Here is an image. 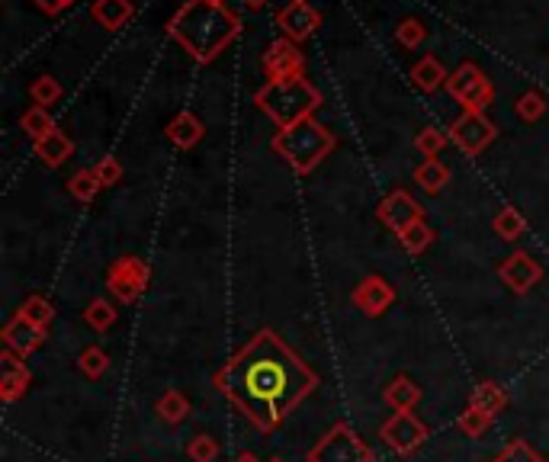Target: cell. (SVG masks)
Listing matches in <instances>:
<instances>
[{
  "instance_id": "obj_27",
  "label": "cell",
  "mask_w": 549,
  "mask_h": 462,
  "mask_svg": "<svg viewBox=\"0 0 549 462\" xmlns=\"http://www.w3.org/2000/svg\"><path fill=\"white\" fill-rule=\"evenodd\" d=\"M399 244H402V248H405L411 257H418V254H424V251L434 244V228L421 219V222L408 225V228L402 231V235H399Z\"/></svg>"
},
{
  "instance_id": "obj_38",
  "label": "cell",
  "mask_w": 549,
  "mask_h": 462,
  "mask_svg": "<svg viewBox=\"0 0 549 462\" xmlns=\"http://www.w3.org/2000/svg\"><path fill=\"white\" fill-rule=\"evenodd\" d=\"M447 142H450V135L437 132V129H421L418 138H415V148L421 154H427V158H437V154L447 148Z\"/></svg>"
},
{
  "instance_id": "obj_29",
  "label": "cell",
  "mask_w": 549,
  "mask_h": 462,
  "mask_svg": "<svg viewBox=\"0 0 549 462\" xmlns=\"http://www.w3.org/2000/svg\"><path fill=\"white\" fill-rule=\"evenodd\" d=\"M20 126L26 129V135L33 138V142H39V138L52 135V132L58 129V126H55V119H52V113L45 110V106H33V110H26L23 119H20Z\"/></svg>"
},
{
  "instance_id": "obj_12",
  "label": "cell",
  "mask_w": 549,
  "mask_h": 462,
  "mask_svg": "<svg viewBox=\"0 0 549 462\" xmlns=\"http://www.w3.org/2000/svg\"><path fill=\"white\" fill-rule=\"evenodd\" d=\"M350 302H354L363 315L379 318L395 305V286L389 280H383V276L370 273V276H363L354 292H350Z\"/></svg>"
},
{
  "instance_id": "obj_37",
  "label": "cell",
  "mask_w": 549,
  "mask_h": 462,
  "mask_svg": "<svg viewBox=\"0 0 549 462\" xmlns=\"http://www.w3.org/2000/svg\"><path fill=\"white\" fill-rule=\"evenodd\" d=\"M517 116H521L524 122H540V116L546 113V100L537 94V90H527V94L514 103Z\"/></svg>"
},
{
  "instance_id": "obj_23",
  "label": "cell",
  "mask_w": 549,
  "mask_h": 462,
  "mask_svg": "<svg viewBox=\"0 0 549 462\" xmlns=\"http://www.w3.org/2000/svg\"><path fill=\"white\" fill-rule=\"evenodd\" d=\"M415 183L424 190V193H431V196H437L440 190L447 187L450 183V167L440 161V158H427L418 171H415Z\"/></svg>"
},
{
  "instance_id": "obj_43",
  "label": "cell",
  "mask_w": 549,
  "mask_h": 462,
  "mask_svg": "<svg viewBox=\"0 0 549 462\" xmlns=\"http://www.w3.org/2000/svg\"><path fill=\"white\" fill-rule=\"evenodd\" d=\"M267 462H283V459H280V456H273V459H267Z\"/></svg>"
},
{
  "instance_id": "obj_1",
  "label": "cell",
  "mask_w": 549,
  "mask_h": 462,
  "mask_svg": "<svg viewBox=\"0 0 549 462\" xmlns=\"http://www.w3.org/2000/svg\"><path fill=\"white\" fill-rule=\"evenodd\" d=\"M212 385L244 421L261 434H273L289 411L318 389V373L270 328H261L216 369Z\"/></svg>"
},
{
  "instance_id": "obj_9",
  "label": "cell",
  "mask_w": 549,
  "mask_h": 462,
  "mask_svg": "<svg viewBox=\"0 0 549 462\" xmlns=\"http://www.w3.org/2000/svg\"><path fill=\"white\" fill-rule=\"evenodd\" d=\"M447 135H450V142L460 148L463 154H472V158H476V154H482L488 145L495 142L498 129H495V122L488 119L485 113H463L450 126Z\"/></svg>"
},
{
  "instance_id": "obj_2",
  "label": "cell",
  "mask_w": 549,
  "mask_h": 462,
  "mask_svg": "<svg viewBox=\"0 0 549 462\" xmlns=\"http://www.w3.org/2000/svg\"><path fill=\"white\" fill-rule=\"evenodd\" d=\"M167 36L183 45V52H190L200 65H212L241 36V17L225 4L187 0L167 23Z\"/></svg>"
},
{
  "instance_id": "obj_33",
  "label": "cell",
  "mask_w": 549,
  "mask_h": 462,
  "mask_svg": "<svg viewBox=\"0 0 549 462\" xmlns=\"http://www.w3.org/2000/svg\"><path fill=\"white\" fill-rule=\"evenodd\" d=\"M219 453H222V446H219V440L212 434H196L187 443V459L190 462H216Z\"/></svg>"
},
{
  "instance_id": "obj_19",
  "label": "cell",
  "mask_w": 549,
  "mask_h": 462,
  "mask_svg": "<svg viewBox=\"0 0 549 462\" xmlns=\"http://www.w3.org/2000/svg\"><path fill=\"white\" fill-rule=\"evenodd\" d=\"M33 148H36L39 161L45 167H61L74 154V142L61 129H55L52 135H45V138H39V142H33Z\"/></svg>"
},
{
  "instance_id": "obj_8",
  "label": "cell",
  "mask_w": 549,
  "mask_h": 462,
  "mask_svg": "<svg viewBox=\"0 0 549 462\" xmlns=\"http://www.w3.org/2000/svg\"><path fill=\"white\" fill-rule=\"evenodd\" d=\"M379 437H383V443L389 446L392 453L411 456L427 443V424L418 418L415 411H395L392 418L379 427Z\"/></svg>"
},
{
  "instance_id": "obj_11",
  "label": "cell",
  "mask_w": 549,
  "mask_h": 462,
  "mask_svg": "<svg viewBox=\"0 0 549 462\" xmlns=\"http://www.w3.org/2000/svg\"><path fill=\"white\" fill-rule=\"evenodd\" d=\"M498 280L505 283L514 296H527V292L543 280V267L527 251H514L498 264Z\"/></svg>"
},
{
  "instance_id": "obj_3",
  "label": "cell",
  "mask_w": 549,
  "mask_h": 462,
  "mask_svg": "<svg viewBox=\"0 0 549 462\" xmlns=\"http://www.w3.org/2000/svg\"><path fill=\"white\" fill-rule=\"evenodd\" d=\"M254 103L280 129H289L302 119H312V113L322 106V94L315 84H309V77H286V81H267L254 94Z\"/></svg>"
},
{
  "instance_id": "obj_16",
  "label": "cell",
  "mask_w": 549,
  "mask_h": 462,
  "mask_svg": "<svg viewBox=\"0 0 549 462\" xmlns=\"http://www.w3.org/2000/svg\"><path fill=\"white\" fill-rule=\"evenodd\" d=\"M4 344H7V350H13L17 357H29V353H36L42 344H45V328H36L33 321H26L20 312L13 315L7 325H4Z\"/></svg>"
},
{
  "instance_id": "obj_41",
  "label": "cell",
  "mask_w": 549,
  "mask_h": 462,
  "mask_svg": "<svg viewBox=\"0 0 549 462\" xmlns=\"http://www.w3.org/2000/svg\"><path fill=\"white\" fill-rule=\"evenodd\" d=\"M267 4H270V0H244V7H248V10H261Z\"/></svg>"
},
{
  "instance_id": "obj_46",
  "label": "cell",
  "mask_w": 549,
  "mask_h": 462,
  "mask_svg": "<svg viewBox=\"0 0 549 462\" xmlns=\"http://www.w3.org/2000/svg\"><path fill=\"white\" fill-rule=\"evenodd\" d=\"M546 462H549V459H546Z\"/></svg>"
},
{
  "instance_id": "obj_17",
  "label": "cell",
  "mask_w": 549,
  "mask_h": 462,
  "mask_svg": "<svg viewBox=\"0 0 549 462\" xmlns=\"http://www.w3.org/2000/svg\"><path fill=\"white\" fill-rule=\"evenodd\" d=\"M203 135H206V126L193 113H187V110L177 113L171 122H167V138H171V142L177 148H183V151H190V148L200 145Z\"/></svg>"
},
{
  "instance_id": "obj_32",
  "label": "cell",
  "mask_w": 549,
  "mask_h": 462,
  "mask_svg": "<svg viewBox=\"0 0 549 462\" xmlns=\"http://www.w3.org/2000/svg\"><path fill=\"white\" fill-rule=\"evenodd\" d=\"M78 369L87 379H100V376H106V369H110V353H106L103 347H97V344H90V347L81 350Z\"/></svg>"
},
{
  "instance_id": "obj_28",
  "label": "cell",
  "mask_w": 549,
  "mask_h": 462,
  "mask_svg": "<svg viewBox=\"0 0 549 462\" xmlns=\"http://www.w3.org/2000/svg\"><path fill=\"white\" fill-rule=\"evenodd\" d=\"M100 187H103V183H100L94 167H87V171H78V174L68 180V193L78 199V203H94Z\"/></svg>"
},
{
  "instance_id": "obj_21",
  "label": "cell",
  "mask_w": 549,
  "mask_h": 462,
  "mask_svg": "<svg viewBox=\"0 0 549 462\" xmlns=\"http://www.w3.org/2000/svg\"><path fill=\"white\" fill-rule=\"evenodd\" d=\"M447 77L450 74L444 71V65H440L434 55H424L418 65L411 68V81H415L424 90V94H437V90L447 84Z\"/></svg>"
},
{
  "instance_id": "obj_36",
  "label": "cell",
  "mask_w": 549,
  "mask_h": 462,
  "mask_svg": "<svg viewBox=\"0 0 549 462\" xmlns=\"http://www.w3.org/2000/svg\"><path fill=\"white\" fill-rule=\"evenodd\" d=\"M395 39H399V45H405V49H418V45L427 39V26L415 17H408L399 23V29H395Z\"/></svg>"
},
{
  "instance_id": "obj_7",
  "label": "cell",
  "mask_w": 549,
  "mask_h": 462,
  "mask_svg": "<svg viewBox=\"0 0 549 462\" xmlns=\"http://www.w3.org/2000/svg\"><path fill=\"white\" fill-rule=\"evenodd\" d=\"M148 286V264L142 257H116L110 267H106V289L113 292L116 302L132 305L142 299V292Z\"/></svg>"
},
{
  "instance_id": "obj_25",
  "label": "cell",
  "mask_w": 549,
  "mask_h": 462,
  "mask_svg": "<svg viewBox=\"0 0 549 462\" xmlns=\"http://www.w3.org/2000/svg\"><path fill=\"white\" fill-rule=\"evenodd\" d=\"M84 321H87V328H94V331H110L116 321H119V312H116V305L113 302H106V299H90V305L84 308Z\"/></svg>"
},
{
  "instance_id": "obj_20",
  "label": "cell",
  "mask_w": 549,
  "mask_h": 462,
  "mask_svg": "<svg viewBox=\"0 0 549 462\" xmlns=\"http://www.w3.org/2000/svg\"><path fill=\"white\" fill-rule=\"evenodd\" d=\"M90 17L103 29H122L132 20V0H94L90 4Z\"/></svg>"
},
{
  "instance_id": "obj_40",
  "label": "cell",
  "mask_w": 549,
  "mask_h": 462,
  "mask_svg": "<svg viewBox=\"0 0 549 462\" xmlns=\"http://www.w3.org/2000/svg\"><path fill=\"white\" fill-rule=\"evenodd\" d=\"M33 4L45 13V17H61V13L78 4V0H33Z\"/></svg>"
},
{
  "instance_id": "obj_44",
  "label": "cell",
  "mask_w": 549,
  "mask_h": 462,
  "mask_svg": "<svg viewBox=\"0 0 549 462\" xmlns=\"http://www.w3.org/2000/svg\"><path fill=\"white\" fill-rule=\"evenodd\" d=\"M209 4H225V0H209Z\"/></svg>"
},
{
  "instance_id": "obj_24",
  "label": "cell",
  "mask_w": 549,
  "mask_h": 462,
  "mask_svg": "<svg viewBox=\"0 0 549 462\" xmlns=\"http://www.w3.org/2000/svg\"><path fill=\"white\" fill-rule=\"evenodd\" d=\"M469 405H476L479 411H485V414H495L508 405V395H505V389H501L498 382H479L476 389H472V395H469Z\"/></svg>"
},
{
  "instance_id": "obj_39",
  "label": "cell",
  "mask_w": 549,
  "mask_h": 462,
  "mask_svg": "<svg viewBox=\"0 0 549 462\" xmlns=\"http://www.w3.org/2000/svg\"><path fill=\"white\" fill-rule=\"evenodd\" d=\"M97 177H100V183L103 187H116V183L122 180V164L113 158V154H103V158L97 161Z\"/></svg>"
},
{
  "instance_id": "obj_14",
  "label": "cell",
  "mask_w": 549,
  "mask_h": 462,
  "mask_svg": "<svg viewBox=\"0 0 549 462\" xmlns=\"http://www.w3.org/2000/svg\"><path fill=\"white\" fill-rule=\"evenodd\" d=\"M305 58L299 52V42L293 39H277L267 45L264 52V71L270 81H286V77H302Z\"/></svg>"
},
{
  "instance_id": "obj_13",
  "label": "cell",
  "mask_w": 549,
  "mask_h": 462,
  "mask_svg": "<svg viewBox=\"0 0 549 462\" xmlns=\"http://www.w3.org/2000/svg\"><path fill=\"white\" fill-rule=\"evenodd\" d=\"M277 26L283 29L286 39L305 42L318 26H322V13H318L309 0H289V4L277 13Z\"/></svg>"
},
{
  "instance_id": "obj_4",
  "label": "cell",
  "mask_w": 549,
  "mask_h": 462,
  "mask_svg": "<svg viewBox=\"0 0 549 462\" xmlns=\"http://www.w3.org/2000/svg\"><path fill=\"white\" fill-rule=\"evenodd\" d=\"M334 145H338V138L315 119H302L296 126L280 129L273 135V151H277L296 174H312L334 151Z\"/></svg>"
},
{
  "instance_id": "obj_45",
  "label": "cell",
  "mask_w": 549,
  "mask_h": 462,
  "mask_svg": "<svg viewBox=\"0 0 549 462\" xmlns=\"http://www.w3.org/2000/svg\"><path fill=\"white\" fill-rule=\"evenodd\" d=\"M492 462H498V459H492Z\"/></svg>"
},
{
  "instance_id": "obj_15",
  "label": "cell",
  "mask_w": 549,
  "mask_h": 462,
  "mask_svg": "<svg viewBox=\"0 0 549 462\" xmlns=\"http://www.w3.org/2000/svg\"><path fill=\"white\" fill-rule=\"evenodd\" d=\"M29 382H33V373H29L23 357H17L13 350H4V357H0V398H4L7 405L20 402L29 389Z\"/></svg>"
},
{
  "instance_id": "obj_42",
  "label": "cell",
  "mask_w": 549,
  "mask_h": 462,
  "mask_svg": "<svg viewBox=\"0 0 549 462\" xmlns=\"http://www.w3.org/2000/svg\"><path fill=\"white\" fill-rule=\"evenodd\" d=\"M232 462H261V459H257L254 453H238V456H235Z\"/></svg>"
},
{
  "instance_id": "obj_6",
  "label": "cell",
  "mask_w": 549,
  "mask_h": 462,
  "mask_svg": "<svg viewBox=\"0 0 549 462\" xmlns=\"http://www.w3.org/2000/svg\"><path fill=\"white\" fill-rule=\"evenodd\" d=\"M447 90L450 97L463 106V113H485L488 103L495 100L492 81H488L482 68L472 65V61H463V65L447 77Z\"/></svg>"
},
{
  "instance_id": "obj_34",
  "label": "cell",
  "mask_w": 549,
  "mask_h": 462,
  "mask_svg": "<svg viewBox=\"0 0 549 462\" xmlns=\"http://www.w3.org/2000/svg\"><path fill=\"white\" fill-rule=\"evenodd\" d=\"M29 97H33L36 106H45V110H49V106L58 103V97H61V84L55 81L52 74H42V77H36L33 84H29Z\"/></svg>"
},
{
  "instance_id": "obj_5",
  "label": "cell",
  "mask_w": 549,
  "mask_h": 462,
  "mask_svg": "<svg viewBox=\"0 0 549 462\" xmlns=\"http://www.w3.org/2000/svg\"><path fill=\"white\" fill-rule=\"evenodd\" d=\"M305 462H376V453L347 421H338L305 453Z\"/></svg>"
},
{
  "instance_id": "obj_35",
  "label": "cell",
  "mask_w": 549,
  "mask_h": 462,
  "mask_svg": "<svg viewBox=\"0 0 549 462\" xmlns=\"http://www.w3.org/2000/svg\"><path fill=\"white\" fill-rule=\"evenodd\" d=\"M495 459L498 462H546L527 440H511V443H505V450H501Z\"/></svg>"
},
{
  "instance_id": "obj_31",
  "label": "cell",
  "mask_w": 549,
  "mask_h": 462,
  "mask_svg": "<svg viewBox=\"0 0 549 462\" xmlns=\"http://www.w3.org/2000/svg\"><path fill=\"white\" fill-rule=\"evenodd\" d=\"M492 414L479 411L476 405H466V411L460 414V421H456V427L463 430V437H472V440H482L488 430H492Z\"/></svg>"
},
{
  "instance_id": "obj_10",
  "label": "cell",
  "mask_w": 549,
  "mask_h": 462,
  "mask_svg": "<svg viewBox=\"0 0 549 462\" xmlns=\"http://www.w3.org/2000/svg\"><path fill=\"white\" fill-rule=\"evenodd\" d=\"M376 219L383 222L389 231H395V238H399L408 225H415V222L424 219V206L408 190H392L383 203L376 206Z\"/></svg>"
},
{
  "instance_id": "obj_22",
  "label": "cell",
  "mask_w": 549,
  "mask_h": 462,
  "mask_svg": "<svg viewBox=\"0 0 549 462\" xmlns=\"http://www.w3.org/2000/svg\"><path fill=\"white\" fill-rule=\"evenodd\" d=\"M155 411H158V418H161L164 424L180 427L183 421L190 418V398L183 395L180 389H167V392H161Z\"/></svg>"
},
{
  "instance_id": "obj_26",
  "label": "cell",
  "mask_w": 549,
  "mask_h": 462,
  "mask_svg": "<svg viewBox=\"0 0 549 462\" xmlns=\"http://www.w3.org/2000/svg\"><path fill=\"white\" fill-rule=\"evenodd\" d=\"M492 228H495V235L501 241H517L527 231V222H524V215L517 212L514 206H505L501 209L495 219H492Z\"/></svg>"
},
{
  "instance_id": "obj_18",
  "label": "cell",
  "mask_w": 549,
  "mask_h": 462,
  "mask_svg": "<svg viewBox=\"0 0 549 462\" xmlns=\"http://www.w3.org/2000/svg\"><path fill=\"white\" fill-rule=\"evenodd\" d=\"M386 405L392 411H415V405L421 402V385L411 379V376H395L389 385H386Z\"/></svg>"
},
{
  "instance_id": "obj_30",
  "label": "cell",
  "mask_w": 549,
  "mask_h": 462,
  "mask_svg": "<svg viewBox=\"0 0 549 462\" xmlns=\"http://www.w3.org/2000/svg\"><path fill=\"white\" fill-rule=\"evenodd\" d=\"M17 312H20L26 321H33L36 328H45V331H49V325L55 321V305H52L49 299H45V296H29V299L17 308Z\"/></svg>"
}]
</instances>
